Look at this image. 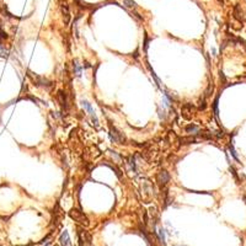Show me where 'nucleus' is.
Masks as SVG:
<instances>
[{
    "instance_id": "3",
    "label": "nucleus",
    "mask_w": 246,
    "mask_h": 246,
    "mask_svg": "<svg viewBox=\"0 0 246 246\" xmlns=\"http://www.w3.org/2000/svg\"><path fill=\"white\" fill-rule=\"evenodd\" d=\"M81 106H83L84 110L90 114V117H91V119H92V122H94V124L97 127V126H98V121H97V117H96V114H95V112H94V108H92L91 103H89L87 101H81Z\"/></svg>"
},
{
    "instance_id": "10",
    "label": "nucleus",
    "mask_w": 246,
    "mask_h": 246,
    "mask_svg": "<svg viewBox=\"0 0 246 246\" xmlns=\"http://www.w3.org/2000/svg\"><path fill=\"white\" fill-rule=\"evenodd\" d=\"M182 116L186 119H190L191 118V116H192V107H191V105H186L185 107L182 108Z\"/></svg>"
},
{
    "instance_id": "16",
    "label": "nucleus",
    "mask_w": 246,
    "mask_h": 246,
    "mask_svg": "<svg viewBox=\"0 0 246 246\" xmlns=\"http://www.w3.org/2000/svg\"><path fill=\"white\" fill-rule=\"evenodd\" d=\"M229 149H230V153H231V155L234 156V159H235L236 161H239V158H237V155H236V153H235L234 146H233V145H230V146H229Z\"/></svg>"
},
{
    "instance_id": "17",
    "label": "nucleus",
    "mask_w": 246,
    "mask_h": 246,
    "mask_svg": "<svg viewBox=\"0 0 246 246\" xmlns=\"http://www.w3.org/2000/svg\"><path fill=\"white\" fill-rule=\"evenodd\" d=\"M159 237H160V240L162 241V244H165V234H164L162 229H160V230H159Z\"/></svg>"
},
{
    "instance_id": "15",
    "label": "nucleus",
    "mask_w": 246,
    "mask_h": 246,
    "mask_svg": "<svg viewBox=\"0 0 246 246\" xmlns=\"http://www.w3.org/2000/svg\"><path fill=\"white\" fill-rule=\"evenodd\" d=\"M128 165H129L130 170L135 171V162H134V159H133V158H129V159H128Z\"/></svg>"
},
{
    "instance_id": "13",
    "label": "nucleus",
    "mask_w": 246,
    "mask_h": 246,
    "mask_svg": "<svg viewBox=\"0 0 246 246\" xmlns=\"http://www.w3.org/2000/svg\"><path fill=\"white\" fill-rule=\"evenodd\" d=\"M74 71H75V75L76 76H80L81 75V67H80V64L76 60L74 62Z\"/></svg>"
},
{
    "instance_id": "5",
    "label": "nucleus",
    "mask_w": 246,
    "mask_h": 246,
    "mask_svg": "<svg viewBox=\"0 0 246 246\" xmlns=\"http://www.w3.org/2000/svg\"><path fill=\"white\" fill-rule=\"evenodd\" d=\"M60 9H62V14H63V19H64V23L68 25L69 21H70V12H69V7L67 4H62L60 5Z\"/></svg>"
},
{
    "instance_id": "2",
    "label": "nucleus",
    "mask_w": 246,
    "mask_h": 246,
    "mask_svg": "<svg viewBox=\"0 0 246 246\" xmlns=\"http://www.w3.org/2000/svg\"><path fill=\"white\" fill-rule=\"evenodd\" d=\"M79 241H80V246H91L92 237L86 230L79 229Z\"/></svg>"
},
{
    "instance_id": "7",
    "label": "nucleus",
    "mask_w": 246,
    "mask_h": 246,
    "mask_svg": "<svg viewBox=\"0 0 246 246\" xmlns=\"http://www.w3.org/2000/svg\"><path fill=\"white\" fill-rule=\"evenodd\" d=\"M169 174H167V171H160L159 172V175H158V182H159V185H161V186H165L167 182H169Z\"/></svg>"
},
{
    "instance_id": "9",
    "label": "nucleus",
    "mask_w": 246,
    "mask_h": 246,
    "mask_svg": "<svg viewBox=\"0 0 246 246\" xmlns=\"http://www.w3.org/2000/svg\"><path fill=\"white\" fill-rule=\"evenodd\" d=\"M57 97H58V101L60 103V106L63 108H67L68 107V101H67V96H65V94L63 91H58V94H57Z\"/></svg>"
},
{
    "instance_id": "12",
    "label": "nucleus",
    "mask_w": 246,
    "mask_h": 246,
    "mask_svg": "<svg viewBox=\"0 0 246 246\" xmlns=\"http://www.w3.org/2000/svg\"><path fill=\"white\" fill-rule=\"evenodd\" d=\"M196 140H197V139L193 138V137H187V138H181V139H180V142L183 143V144H191V143H194Z\"/></svg>"
},
{
    "instance_id": "4",
    "label": "nucleus",
    "mask_w": 246,
    "mask_h": 246,
    "mask_svg": "<svg viewBox=\"0 0 246 246\" xmlns=\"http://www.w3.org/2000/svg\"><path fill=\"white\" fill-rule=\"evenodd\" d=\"M110 137H111V140L114 142V143H118V144H122L123 142H124V135H123L121 132H118V130L116 128H111L110 129Z\"/></svg>"
},
{
    "instance_id": "6",
    "label": "nucleus",
    "mask_w": 246,
    "mask_h": 246,
    "mask_svg": "<svg viewBox=\"0 0 246 246\" xmlns=\"http://www.w3.org/2000/svg\"><path fill=\"white\" fill-rule=\"evenodd\" d=\"M59 244H60V246H70L71 245L70 244V237H69V234H68L67 230H64L60 234V236H59Z\"/></svg>"
},
{
    "instance_id": "11",
    "label": "nucleus",
    "mask_w": 246,
    "mask_h": 246,
    "mask_svg": "<svg viewBox=\"0 0 246 246\" xmlns=\"http://www.w3.org/2000/svg\"><path fill=\"white\" fill-rule=\"evenodd\" d=\"M186 132L187 133H191V134H197L199 132V127L198 126H194V124H190L186 127Z\"/></svg>"
},
{
    "instance_id": "18",
    "label": "nucleus",
    "mask_w": 246,
    "mask_h": 246,
    "mask_svg": "<svg viewBox=\"0 0 246 246\" xmlns=\"http://www.w3.org/2000/svg\"><path fill=\"white\" fill-rule=\"evenodd\" d=\"M214 111H215V116L218 117V98H217L215 102H214Z\"/></svg>"
},
{
    "instance_id": "8",
    "label": "nucleus",
    "mask_w": 246,
    "mask_h": 246,
    "mask_svg": "<svg viewBox=\"0 0 246 246\" xmlns=\"http://www.w3.org/2000/svg\"><path fill=\"white\" fill-rule=\"evenodd\" d=\"M234 15H235V19H237L240 22L244 21L245 19V15H244V11H242V7L240 5H236L235 9H234Z\"/></svg>"
},
{
    "instance_id": "14",
    "label": "nucleus",
    "mask_w": 246,
    "mask_h": 246,
    "mask_svg": "<svg viewBox=\"0 0 246 246\" xmlns=\"http://www.w3.org/2000/svg\"><path fill=\"white\" fill-rule=\"evenodd\" d=\"M124 6L127 7V9H134L135 7V3L133 1V0H124Z\"/></svg>"
},
{
    "instance_id": "1",
    "label": "nucleus",
    "mask_w": 246,
    "mask_h": 246,
    "mask_svg": "<svg viewBox=\"0 0 246 246\" xmlns=\"http://www.w3.org/2000/svg\"><path fill=\"white\" fill-rule=\"evenodd\" d=\"M69 215H70L71 219H74L75 221H78V223L81 224L83 226H89V225H90V221H89L87 217L84 214V212H81L80 209L73 208V209L69 212Z\"/></svg>"
}]
</instances>
